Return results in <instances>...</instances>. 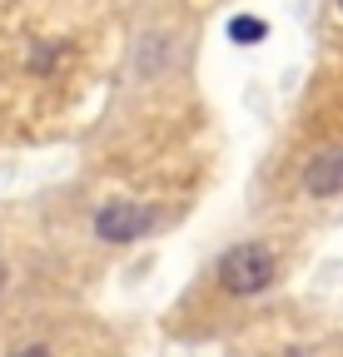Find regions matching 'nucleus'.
I'll return each mask as SVG.
<instances>
[{
    "instance_id": "0eeeda50",
    "label": "nucleus",
    "mask_w": 343,
    "mask_h": 357,
    "mask_svg": "<svg viewBox=\"0 0 343 357\" xmlns=\"http://www.w3.org/2000/svg\"><path fill=\"white\" fill-rule=\"evenodd\" d=\"M338 6H343V0H338Z\"/></svg>"
},
{
    "instance_id": "423d86ee",
    "label": "nucleus",
    "mask_w": 343,
    "mask_h": 357,
    "mask_svg": "<svg viewBox=\"0 0 343 357\" xmlns=\"http://www.w3.org/2000/svg\"><path fill=\"white\" fill-rule=\"evenodd\" d=\"M0 288H6V268H0Z\"/></svg>"
},
{
    "instance_id": "7ed1b4c3",
    "label": "nucleus",
    "mask_w": 343,
    "mask_h": 357,
    "mask_svg": "<svg viewBox=\"0 0 343 357\" xmlns=\"http://www.w3.org/2000/svg\"><path fill=\"white\" fill-rule=\"evenodd\" d=\"M304 189H309L314 199L343 194V149H333V154H319V159L304 169Z\"/></svg>"
},
{
    "instance_id": "f03ea898",
    "label": "nucleus",
    "mask_w": 343,
    "mask_h": 357,
    "mask_svg": "<svg viewBox=\"0 0 343 357\" xmlns=\"http://www.w3.org/2000/svg\"><path fill=\"white\" fill-rule=\"evenodd\" d=\"M154 223H159V213H154L149 204H135V199H115V204H105V208L95 213V234H100L105 243H130V238L149 234Z\"/></svg>"
},
{
    "instance_id": "20e7f679",
    "label": "nucleus",
    "mask_w": 343,
    "mask_h": 357,
    "mask_svg": "<svg viewBox=\"0 0 343 357\" xmlns=\"http://www.w3.org/2000/svg\"><path fill=\"white\" fill-rule=\"evenodd\" d=\"M269 35V25L259 20V15H239L234 25H229V40H239V45H259Z\"/></svg>"
},
{
    "instance_id": "f257e3e1",
    "label": "nucleus",
    "mask_w": 343,
    "mask_h": 357,
    "mask_svg": "<svg viewBox=\"0 0 343 357\" xmlns=\"http://www.w3.org/2000/svg\"><path fill=\"white\" fill-rule=\"evenodd\" d=\"M279 278V263L264 243H239L219 258V288L234 293V298H254V293H264L269 283Z\"/></svg>"
},
{
    "instance_id": "39448f33",
    "label": "nucleus",
    "mask_w": 343,
    "mask_h": 357,
    "mask_svg": "<svg viewBox=\"0 0 343 357\" xmlns=\"http://www.w3.org/2000/svg\"><path fill=\"white\" fill-rule=\"evenodd\" d=\"M15 357H50L45 347H25V352H15Z\"/></svg>"
}]
</instances>
